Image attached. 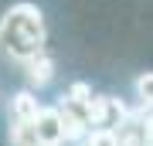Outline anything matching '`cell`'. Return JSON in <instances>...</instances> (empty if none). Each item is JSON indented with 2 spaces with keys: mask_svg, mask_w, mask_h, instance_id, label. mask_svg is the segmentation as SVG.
Wrapping results in <instances>:
<instances>
[{
  "mask_svg": "<svg viewBox=\"0 0 153 146\" xmlns=\"http://www.w3.org/2000/svg\"><path fill=\"white\" fill-rule=\"evenodd\" d=\"M44 14L38 4L31 0H21V4L7 7L4 17H0V44H4L7 58L10 61H31L44 51Z\"/></svg>",
  "mask_w": 153,
  "mask_h": 146,
  "instance_id": "6da1fadb",
  "label": "cell"
},
{
  "mask_svg": "<svg viewBox=\"0 0 153 146\" xmlns=\"http://www.w3.org/2000/svg\"><path fill=\"white\" fill-rule=\"evenodd\" d=\"M88 116H92V126H99V129H119L126 122V116H129V109L116 95H92Z\"/></svg>",
  "mask_w": 153,
  "mask_h": 146,
  "instance_id": "7a4b0ae2",
  "label": "cell"
},
{
  "mask_svg": "<svg viewBox=\"0 0 153 146\" xmlns=\"http://www.w3.org/2000/svg\"><path fill=\"white\" fill-rule=\"evenodd\" d=\"M31 126H34V136H38L41 146H61L65 143V136H61V116H58L55 105H41Z\"/></svg>",
  "mask_w": 153,
  "mask_h": 146,
  "instance_id": "3957f363",
  "label": "cell"
},
{
  "mask_svg": "<svg viewBox=\"0 0 153 146\" xmlns=\"http://www.w3.org/2000/svg\"><path fill=\"white\" fill-rule=\"evenodd\" d=\"M38 109H41L38 95L24 88V92H17V95L10 99V122H34Z\"/></svg>",
  "mask_w": 153,
  "mask_h": 146,
  "instance_id": "277c9868",
  "label": "cell"
},
{
  "mask_svg": "<svg viewBox=\"0 0 153 146\" xmlns=\"http://www.w3.org/2000/svg\"><path fill=\"white\" fill-rule=\"evenodd\" d=\"M24 68H27V82H31V85H38V88H44L51 78H55V61H51L44 51L38 54V58L24 61Z\"/></svg>",
  "mask_w": 153,
  "mask_h": 146,
  "instance_id": "5b68a950",
  "label": "cell"
},
{
  "mask_svg": "<svg viewBox=\"0 0 153 146\" xmlns=\"http://www.w3.org/2000/svg\"><path fill=\"white\" fill-rule=\"evenodd\" d=\"M7 143H10V146H41L31 122H14L10 133H7Z\"/></svg>",
  "mask_w": 153,
  "mask_h": 146,
  "instance_id": "8992f818",
  "label": "cell"
},
{
  "mask_svg": "<svg viewBox=\"0 0 153 146\" xmlns=\"http://www.w3.org/2000/svg\"><path fill=\"white\" fill-rule=\"evenodd\" d=\"M85 146H119V139H116V129H99V126H92L85 136Z\"/></svg>",
  "mask_w": 153,
  "mask_h": 146,
  "instance_id": "52a82bcc",
  "label": "cell"
},
{
  "mask_svg": "<svg viewBox=\"0 0 153 146\" xmlns=\"http://www.w3.org/2000/svg\"><path fill=\"white\" fill-rule=\"evenodd\" d=\"M136 95L143 105H150V71H143V75L136 78Z\"/></svg>",
  "mask_w": 153,
  "mask_h": 146,
  "instance_id": "ba28073f",
  "label": "cell"
}]
</instances>
